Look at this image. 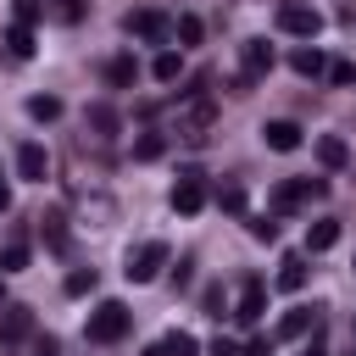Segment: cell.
<instances>
[{"mask_svg":"<svg viewBox=\"0 0 356 356\" xmlns=\"http://www.w3.org/2000/svg\"><path fill=\"white\" fill-rule=\"evenodd\" d=\"M261 306H267V289H261V278H245V289H239V323H256L261 317Z\"/></svg>","mask_w":356,"mask_h":356,"instance_id":"12","label":"cell"},{"mask_svg":"<svg viewBox=\"0 0 356 356\" xmlns=\"http://www.w3.org/2000/svg\"><path fill=\"white\" fill-rule=\"evenodd\" d=\"M150 72H156V78H161V83H172V78H178V72H184V56H178V50H161V56H156V61H150Z\"/></svg>","mask_w":356,"mask_h":356,"instance_id":"18","label":"cell"},{"mask_svg":"<svg viewBox=\"0 0 356 356\" xmlns=\"http://www.w3.org/2000/svg\"><path fill=\"white\" fill-rule=\"evenodd\" d=\"M261 139H267V150H278V156H289V150H300V122H289V117H278V122H267V128H261Z\"/></svg>","mask_w":356,"mask_h":356,"instance_id":"8","label":"cell"},{"mask_svg":"<svg viewBox=\"0 0 356 356\" xmlns=\"http://www.w3.org/2000/svg\"><path fill=\"white\" fill-rule=\"evenodd\" d=\"M350 267H356V261H350Z\"/></svg>","mask_w":356,"mask_h":356,"instance_id":"40","label":"cell"},{"mask_svg":"<svg viewBox=\"0 0 356 356\" xmlns=\"http://www.w3.org/2000/svg\"><path fill=\"white\" fill-rule=\"evenodd\" d=\"M128 323H134V312H128L122 300H100V306L89 312V323H83V334H89L95 345H117V339L128 334Z\"/></svg>","mask_w":356,"mask_h":356,"instance_id":"1","label":"cell"},{"mask_svg":"<svg viewBox=\"0 0 356 356\" xmlns=\"http://www.w3.org/2000/svg\"><path fill=\"white\" fill-rule=\"evenodd\" d=\"M33 356H61V350H56V339H39V345H33Z\"/></svg>","mask_w":356,"mask_h":356,"instance_id":"35","label":"cell"},{"mask_svg":"<svg viewBox=\"0 0 356 356\" xmlns=\"http://www.w3.org/2000/svg\"><path fill=\"white\" fill-rule=\"evenodd\" d=\"M156 156H167V139L161 134H139L134 139V161H156Z\"/></svg>","mask_w":356,"mask_h":356,"instance_id":"20","label":"cell"},{"mask_svg":"<svg viewBox=\"0 0 356 356\" xmlns=\"http://www.w3.org/2000/svg\"><path fill=\"white\" fill-rule=\"evenodd\" d=\"M50 11H56L61 22H78V17H83V0H50Z\"/></svg>","mask_w":356,"mask_h":356,"instance_id":"29","label":"cell"},{"mask_svg":"<svg viewBox=\"0 0 356 356\" xmlns=\"http://www.w3.org/2000/svg\"><path fill=\"white\" fill-rule=\"evenodd\" d=\"M239 356H273V345H267V339H250V345H245Z\"/></svg>","mask_w":356,"mask_h":356,"instance_id":"33","label":"cell"},{"mask_svg":"<svg viewBox=\"0 0 356 356\" xmlns=\"http://www.w3.org/2000/svg\"><path fill=\"white\" fill-rule=\"evenodd\" d=\"M206 206V184H200V172H184L178 184H172V211L178 217H195Z\"/></svg>","mask_w":356,"mask_h":356,"instance_id":"5","label":"cell"},{"mask_svg":"<svg viewBox=\"0 0 356 356\" xmlns=\"http://www.w3.org/2000/svg\"><path fill=\"white\" fill-rule=\"evenodd\" d=\"M317 161H323L328 172H339V167H350V145H345L339 134H317Z\"/></svg>","mask_w":356,"mask_h":356,"instance_id":"10","label":"cell"},{"mask_svg":"<svg viewBox=\"0 0 356 356\" xmlns=\"http://www.w3.org/2000/svg\"><path fill=\"white\" fill-rule=\"evenodd\" d=\"M323 189H328L323 178H295V184H278L273 206H278V211H289V206H300V200H312V195H323Z\"/></svg>","mask_w":356,"mask_h":356,"instance_id":"9","label":"cell"},{"mask_svg":"<svg viewBox=\"0 0 356 356\" xmlns=\"http://www.w3.org/2000/svg\"><path fill=\"white\" fill-rule=\"evenodd\" d=\"M239 61H245V72H239V95H245L256 78L273 72V50H267V39H245V44H239Z\"/></svg>","mask_w":356,"mask_h":356,"instance_id":"3","label":"cell"},{"mask_svg":"<svg viewBox=\"0 0 356 356\" xmlns=\"http://www.w3.org/2000/svg\"><path fill=\"white\" fill-rule=\"evenodd\" d=\"M0 300H6V289H0Z\"/></svg>","mask_w":356,"mask_h":356,"instance_id":"39","label":"cell"},{"mask_svg":"<svg viewBox=\"0 0 356 356\" xmlns=\"http://www.w3.org/2000/svg\"><path fill=\"white\" fill-rule=\"evenodd\" d=\"M39 11H44V0H17V22H28V28H33V22H39Z\"/></svg>","mask_w":356,"mask_h":356,"instance_id":"30","label":"cell"},{"mask_svg":"<svg viewBox=\"0 0 356 356\" xmlns=\"http://www.w3.org/2000/svg\"><path fill=\"white\" fill-rule=\"evenodd\" d=\"M328 78H334V83H356V67H350V61H328Z\"/></svg>","mask_w":356,"mask_h":356,"instance_id":"31","label":"cell"},{"mask_svg":"<svg viewBox=\"0 0 356 356\" xmlns=\"http://www.w3.org/2000/svg\"><path fill=\"white\" fill-rule=\"evenodd\" d=\"M100 278H95V267H78V273H67V295H89Z\"/></svg>","mask_w":356,"mask_h":356,"instance_id":"24","label":"cell"},{"mask_svg":"<svg viewBox=\"0 0 356 356\" xmlns=\"http://www.w3.org/2000/svg\"><path fill=\"white\" fill-rule=\"evenodd\" d=\"M39 222H44V239H50V245L61 250V245H67V228H61V211H50V217H39Z\"/></svg>","mask_w":356,"mask_h":356,"instance_id":"27","label":"cell"},{"mask_svg":"<svg viewBox=\"0 0 356 356\" xmlns=\"http://www.w3.org/2000/svg\"><path fill=\"white\" fill-rule=\"evenodd\" d=\"M134 72H139V67H134V56H111V61H106V83H111V89H128V83H134Z\"/></svg>","mask_w":356,"mask_h":356,"instance_id":"15","label":"cell"},{"mask_svg":"<svg viewBox=\"0 0 356 356\" xmlns=\"http://www.w3.org/2000/svg\"><path fill=\"white\" fill-rule=\"evenodd\" d=\"M167 256H172V250H167L161 239H145V245L128 256V267H122V273H128V284H150V278H161Z\"/></svg>","mask_w":356,"mask_h":356,"instance_id":"2","label":"cell"},{"mask_svg":"<svg viewBox=\"0 0 356 356\" xmlns=\"http://www.w3.org/2000/svg\"><path fill=\"white\" fill-rule=\"evenodd\" d=\"M128 33H139V39H150V44H161L167 33H172V17H161V11H128V22H122Z\"/></svg>","mask_w":356,"mask_h":356,"instance_id":"6","label":"cell"},{"mask_svg":"<svg viewBox=\"0 0 356 356\" xmlns=\"http://www.w3.org/2000/svg\"><path fill=\"white\" fill-rule=\"evenodd\" d=\"M289 67H295L300 78H317V72H323V50H295V56H289Z\"/></svg>","mask_w":356,"mask_h":356,"instance_id":"21","label":"cell"},{"mask_svg":"<svg viewBox=\"0 0 356 356\" xmlns=\"http://www.w3.org/2000/svg\"><path fill=\"white\" fill-rule=\"evenodd\" d=\"M278 28L295 33V39H317L323 33V11H312V6H278Z\"/></svg>","mask_w":356,"mask_h":356,"instance_id":"4","label":"cell"},{"mask_svg":"<svg viewBox=\"0 0 356 356\" xmlns=\"http://www.w3.org/2000/svg\"><path fill=\"white\" fill-rule=\"evenodd\" d=\"M89 122H95V128H100L106 139L117 134V111H111V106H89Z\"/></svg>","mask_w":356,"mask_h":356,"instance_id":"25","label":"cell"},{"mask_svg":"<svg viewBox=\"0 0 356 356\" xmlns=\"http://www.w3.org/2000/svg\"><path fill=\"white\" fill-rule=\"evenodd\" d=\"M334 245H339V222L334 217H323V222L306 228V250H334Z\"/></svg>","mask_w":356,"mask_h":356,"instance_id":"14","label":"cell"},{"mask_svg":"<svg viewBox=\"0 0 356 356\" xmlns=\"http://www.w3.org/2000/svg\"><path fill=\"white\" fill-rule=\"evenodd\" d=\"M6 44H11V56H17V61H28V56H33V28H28V22H17V28L6 33Z\"/></svg>","mask_w":356,"mask_h":356,"instance_id":"17","label":"cell"},{"mask_svg":"<svg viewBox=\"0 0 356 356\" xmlns=\"http://www.w3.org/2000/svg\"><path fill=\"white\" fill-rule=\"evenodd\" d=\"M0 211H11V189H6V178H0Z\"/></svg>","mask_w":356,"mask_h":356,"instance_id":"37","label":"cell"},{"mask_svg":"<svg viewBox=\"0 0 356 356\" xmlns=\"http://www.w3.org/2000/svg\"><path fill=\"white\" fill-rule=\"evenodd\" d=\"M312 323H317V317H312V306H295V312H289V317L278 323V334H284V339H300V334H306Z\"/></svg>","mask_w":356,"mask_h":356,"instance_id":"16","label":"cell"},{"mask_svg":"<svg viewBox=\"0 0 356 356\" xmlns=\"http://www.w3.org/2000/svg\"><path fill=\"white\" fill-rule=\"evenodd\" d=\"M250 234H256V239H267V245H273V239H278V222H267V217H250Z\"/></svg>","mask_w":356,"mask_h":356,"instance_id":"32","label":"cell"},{"mask_svg":"<svg viewBox=\"0 0 356 356\" xmlns=\"http://www.w3.org/2000/svg\"><path fill=\"white\" fill-rule=\"evenodd\" d=\"M28 117H33V122H56V117H61V100H56V95H33V100H28Z\"/></svg>","mask_w":356,"mask_h":356,"instance_id":"19","label":"cell"},{"mask_svg":"<svg viewBox=\"0 0 356 356\" xmlns=\"http://www.w3.org/2000/svg\"><path fill=\"white\" fill-rule=\"evenodd\" d=\"M22 267H28V245L17 239V245H6V250H0V273H22Z\"/></svg>","mask_w":356,"mask_h":356,"instance_id":"22","label":"cell"},{"mask_svg":"<svg viewBox=\"0 0 356 356\" xmlns=\"http://www.w3.org/2000/svg\"><path fill=\"white\" fill-rule=\"evenodd\" d=\"M145 356H172V350H167V345H150V350H145Z\"/></svg>","mask_w":356,"mask_h":356,"instance_id":"38","label":"cell"},{"mask_svg":"<svg viewBox=\"0 0 356 356\" xmlns=\"http://www.w3.org/2000/svg\"><path fill=\"white\" fill-rule=\"evenodd\" d=\"M172 33H178L184 44H200V17H178V22H172Z\"/></svg>","mask_w":356,"mask_h":356,"instance_id":"26","label":"cell"},{"mask_svg":"<svg viewBox=\"0 0 356 356\" xmlns=\"http://www.w3.org/2000/svg\"><path fill=\"white\" fill-rule=\"evenodd\" d=\"M17 172H22L28 184H44V178H50V156H44V145H33V139L17 145Z\"/></svg>","mask_w":356,"mask_h":356,"instance_id":"7","label":"cell"},{"mask_svg":"<svg viewBox=\"0 0 356 356\" xmlns=\"http://www.w3.org/2000/svg\"><path fill=\"white\" fill-rule=\"evenodd\" d=\"M295 356H328V350H323V345H300Z\"/></svg>","mask_w":356,"mask_h":356,"instance_id":"36","label":"cell"},{"mask_svg":"<svg viewBox=\"0 0 356 356\" xmlns=\"http://www.w3.org/2000/svg\"><path fill=\"white\" fill-rule=\"evenodd\" d=\"M161 345H167L172 356H200V345H195V334H184V328H172V334H167Z\"/></svg>","mask_w":356,"mask_h":356,"instance_id":"23","label":"cell"},{"mask_svg":"<svg viewBox=\"0 0 356 356\" xmlns=\"http://www.w3.org/2000/svg\"><path fill=\"white\" fill-rule=\"evenodd\" d=\"M217 206H222V211H245V189H239V184H228V189L217 195Z\"/></svg>","mask_w":356,"mask_h":356,"instance_id":"28","label":"cell"},{"mask_svg":"<svg viewBox=\"0 0 356 356\" xmlns=\"http://www.w3.org/2000/svg\"><path fill=\"white\" fill-rule=\"evenodd\" d=\"M28 328H33L28 306H6V312H0V345H17V339H28Z\"/></svg>","mask_w":356,"mask_h":356,"instance_id":"11","label":"cell"},{"mask_svg":"<svg viewBox=\"0 0 356 356\" xmlns=\"http://www.w3.org/2000/svg\"><path fill=\"white\" fill-rule=\"evenodd\" d=\"M206 356H239V345H228V339H217V345H211Z\"/></svg>","mask_w":356,"mask_h":356,"instance_id":"34","label":"cell"},{"mask_svg":"<svg viewBox=\"0 0 356 356\" xmlns=\"http://www.w3.org/2000/svg\"><path fill=\"white\" fill-rule=\"evenodd\" d=\"M278 289H284V295L306 289V256H284V261H278Z\"/></svg>","mask_w":356,"mask_h":356,"instance_id":"13","label":"cell"}]
</instances>
